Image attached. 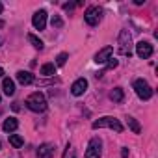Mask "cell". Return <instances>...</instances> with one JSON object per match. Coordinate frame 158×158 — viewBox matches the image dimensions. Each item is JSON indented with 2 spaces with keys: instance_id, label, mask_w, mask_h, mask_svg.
I'll return each instance as SVG.
<instances>
[{
  "instance_id": "cell-1",
  "label": "cell",
  "mask_w": 158,
  "mask_h": 158,
  "mask_svg": "<svg viewBox=\"0 0 158 158\" xmlns=\"http://www.w3.org/2000/svg\"><path fill=\"white\" fill-rule=\"evenodd\" d=\"M26 106L32 110V112H45L47 110V99H45V95L41 93V91H35V93H32L28 99H26Z\"/></svg>"
},
{
  "instance_id": "cell-2",
  "label": "cell",
  "mask_w": 158,
  "mask_h": 158,
  "mask_svg": "<svg viewBox=\"0 0 158 158\" xmlns=\"http://www.w3.org/2000/svg\"><path fill=\"white\" fill-rule=\"evenodd\" d=\"M91 127H93L95 130H97V128H112V130H115V132H123V125H121V121L115 119V117H110V115L93 121Z\"/></svg>"
},
{
  "instance_id": "cell-3",
  "label": "cell",
  "mask_w": 158,
  "mask_h": 158,
  "mask_svg": "<svg viewBox=\"0 0 158 158\" xmlns=\"http://www.w3.org/2000/svg\"><path fill=\"white\" fill-rule=\"evenodd\" d=\"M134 91H136V95L141 101H149L152 97V89H151V86L143 80V78H138V80L134 82Z\"/></svg>"
},
{
  "instance_id": "cell-4",
  "label": "cell",
  "mask_w": 158,
  "mask_h": 158,
  "mask_svg": "<svg viewBox=\"0 0 158 158\" xmlns=\"http://www.w3.org/2000/svg\"><path fill=\"white\" fill-rule=\"evenodd\" d=\"M102 154V141L101 138H91L86 149V158H101Z\"/></svg>"
},
{
  "instance_id": "cell-5",
  "label": "cell",
  "mask_w": 158,
  "mask_h": 158,
  "mask_svg": "<svg viewBox=\"0 0 158 158\" xmlns=\"http://www.w3.org/2000/svg\"><path fill=\"white\" fill-rule=\"evenodd\" d=\"M119 54H123V56L132 54V41H130V34L127 30H121V34H119Z\"/></svg>"
},
{
  "instance_id": "cell-6",
  "label": "cell",
  "mask_w": 158,
  "mask_h": 158,
  "mask_svg": "<svg viewBox=\"0 0 158 158\" xmlns=\"http://www.w3.org/2000/svg\"><path fill=\"white\" fill-rule=\"evenodd\" d=\"M101 17H102V10H101V8H97V6H91V8H88V10H86V13H84V21H86L89 26H95V24H99Z\"/></svg>"
},
{
  "instance_id": "cell-7",
  "label": "cell",
  "mask_w": 158,
  "mask_h": 158,
  "mask_svg": "<svg viewBox=\"0 0 158 158\" xmlns=\"http://www.w3.org/2000/svg\"><path fill=\"white\" fill-rule=\"evenodd\" d=\"M136 54H138L141 60L151 58V56H152V45H151L149 41H139V43L136 45Z\"/></svg>"
},
{
  "instance_id": "cell-8",
  "label": "cell",
  "mask_w": 158,
  "mask_h": 158,
  "mask_svg": "<svg viewBox=\"0 0 158 158\" xmlns=\"http://www.w3.org/2000/svg\"><path fill=\"white\" fill-rule=\"evenodd\" d=\"M32 24H34L35 30H45V26H47V11L45 10L35 11L34 17H32Z\"/></svg>"
},
{
  "instance_id": "cell-9",
  "label": "cell",
  "mask_w": 158,
  "mask_h": 158,
  "mask_svg": "<svg viewBox=\"0 0 158 158\" xmlns=\"http://www.w3.org/2000/svg\"><path fill=\"white\" fill-rule=\"evenodd\" d=\"M86 89H88V80H86V78H78V80L73 82V86H71V93H73L74 97L84 95Z\"/></svg>"
},
{
  "instance_id": "cell-10",
  "label": "cell",
  "mask_w": 158,
  "mask_h": 158,
  "mask_svg": "<svg viewBox=\"0 0 158 158\" xmlns=\"http://www.w3.org/2000/svg\"><path fill=\"white\" fill-rule=\"evenodd\" d=\"M114 54V47H104L95 54V63H106L108 60H112Z\"/></svg>"
},
{
  "instance_id": "cell-11",
  "label": "cell",
  "mask_w": 158,
  "mask_h": 158,
  "mask_svg": "<svg viewBox=\"0 0 158 158\" xmlns=\"http://www.w3.org/2000/svg\"><path fill=\"white\" fill-rule=\"evenodd\" d=\"M54 154V145L52 143H43L37 149V158H52Z\"/></svg>"
},
{
  "instance_id": "cell-12",
  "label": "cell",
  "mask_w": 158,
  "mask_h": 158,
  "mask_svg": "<svg viewBox=\"0 0 158 158\" xmlns=\"http://www.w3.org/2000/svg\"><path fill=\"white\" fill-rule=\"evenodd\" d=\"M17 80H19L23 86H28V84L34 82V74H32L30 71H19V73H17Z\"/></svg>"
},
{
  "instance_id": "cell-13",
  "label": "cell",
  "mask_w": 158,
  "mask_h": 158,
  "mask_svg": "<svg viewBox=\"0 0 158 158\" xmlns=\"http://www.w3.org/2000/svg\"><path fill=\"white\" fill-rule=\"evenodd\" d=\"M2 89H4V93L8 97L13 95L15 93V82L11 80V78H4V80H2Z\"/></svg>"
},
{
  "instance_id": "cell-14",
  "label": "cell",
  "mask_w": 158,
  "mask_h": 158,
  "mask_svg": "<svg viewBox=\"0 0 158 158\" xmlns=\"http://www.w3.org/2000/svg\"><path fill=\"white\" fill-rule=\"evenodd\" d=\"M17 127H19V121H17L15 117L6 119V121H4V125H2L4 132H13V130H17Z\"/></svg>"
},
{
  "instance_id": "cell-15",
  "label": "cell",
  "mask_w": 158,
  "mask_h": 158,
  "mask_svg": "<svg viewBox=\"0 0 158 158\" xmlns=\"http://www.w3.org/2000/svg\"><path fill=\"white\" fill-rule=\"evenodd\" d=\"M110 99H112L114 102H123V99H125V91H123V88H114L112 93H110Z\"/></svg>"
},
{
  "instance_id": "cell-16",
  "label": "cell",
  "mask_w": 158,
  "mask_h": 158,
  "mask_svg": "<svg viewBox=\"0 0 158 158\" xmlns=\"http://www.w3.org/2000/svg\"><path fill=\"white\" fill-rule=\"evenodd\" d=\"M43 76H52V74H56V65L54 63H45V65H41V71H39Z\"/></svg>"
},
{
  "instance_id": "cell-17",
  "label": "cell",
  "mask_w": 158,
  "mask_h": 158,
  "mask_svg": "<svg viewBox=\"0 0 158 158\" xmlns=\"http://www.w3.org/2000/svg\"><path fill=\"white\" fill-rule=\"evenodd\" d=\"M127 123H128V128H130L134 134H139V132H141V127H139V123H138L134 117H128V119H127Z\"/></svg>"
},
{
  "instance_id": "cell-18",
  "label": "cell",
  "mask_w": 158,
  "mask_h": 158,
  "mask_svg": "<svg viewBox=\"0 0 158 158\" xmlns=\"http://www.w3.org/2000/svg\"><path fill=\"white\" fill-rule=\"evenodd\" d=\"M10 143H11L15 149H19V147H23V145H24V139H23L19 134H11V136H10Z\"/></svg>"
},
{
  "instance_id": "cell-19",
  "label": "cell",
  "mask_w": 158,
  "mask_h": 158,
  "mask_svg": "<svg viewBox=\"0 0 158 158\" xmlns=\"http://www.w3.org/2000/svg\"><path fill=\"white\" fill-rule=\"evenodd\" d=\"M28 41H30V43H32L37 50H41V48H43V41H41L39 37H35L34 34H28Z\"/></svg>"
},
{
  "instance_id": "cell-20",
  "label": "cell",
  "mask_w": 158,
  "mask_h": 158,
  "mask_svg": "<svg viewBox=\"0 0 158 158\" xmlns=\"http://www.w3.org/2000/svg\"><path fill=\"white\" fill-rule=\"evenodd\" d=\"M67 58H69V54H67V52H61V54H58V58H56V65H58V67L65 65Z\"/></svg>"
},
{
  "instance_id": "cell-21",
  "label": "cell",
  "mask_w": 158,
  "mask_h": 158,
  "mask_svg": "<svg viewBox=\"0 0 158 158\" xmlns=\"http://www.w3.org/2000/svg\"><path fill=\"white\" fill-rule=\"evenodd\" d=\"M52 26H56V28H61V26H63V21H61L60 17H56V15H54V17H52Z\"/></svg>"
},
{
  "instance_id": "cell-22",
  "label": "cell",
  "mask_w": 158,
  "mask_h": 158,
  "mask_svg": "<svg viewBox=\"0 0 158 158\" xmlns=\"http://www.w3.org/2000/svg\"><path fill=\"white\" fill-rule=\"evenodd\" d=\"M114 67H117V60H110L106 65V69H114Z\"/></svg>"
},
{
  "instance_id": "cell-23",
  "label": "cell",
  "mask_w": 158,
  "mask_h": 158,
  "mask_svg": "<svg viewBox=\"0 0 158 158\" xmlns=\"http://www.w3.org/2000/svg\"><path fill=\"white\" fill-rule=\"evenodd\" d=\"M121 156L127 158V156H128V149H123V151H121Z\"/></svg>"
},
{
  "instance_id": "cell-24",
  "label": "cell",
  "mask_w": 158,
  "mask_h": 158,
  "mask_svg": "<svg viewBox=\"0 0 158 158\" xmlns=\"http://www.w3.org/2000/svg\"><path fill=\"white\" fill-rule=\"evenodd\" d=\"M2 74H4V69H2V67H0V78H2Z\"/></svg>"
},
{
  "instance_id": "cell-25",
  "label": "cell",
  "mask_w": 158,
  "mask_h": 158,
  "mask_svg": "<svg viewBox=\"0 0 158 158\" xmlns=\"http://www.w3.org/2000/svg\"><path fill=\"white\" fill-rule=\"evenodd\" d=\"M2 10H4V6H2V4H0V13H2Z\"/></svg>"
},
{
  "instance_id": "cell-26",
  "label": "cell",
  "mask_w": 158,
  "mask_h": 158,
  "mask_svg": "<svg viewBox=\"0 0 158 158\" xmlns=\"http://www.w3.org/2000/svg\"><path fill=\"white\" fill-rule=\"evenodd\" d=\"M2 26H4V23H2V21H0V28H2Z\"/></svg>"
},
{
  "instance_id": "cell-27",
  "label": "cell",
  "mask_w": 158,
  "mask_h": 158,
  "mask_svg": "<svg viewBox=\"0 0 158 158\" xmlns=\"http://www.w3.org/2000/svg\"><path fill=\"white\" fill-rule=\"evenodd\" d=\"M73 158H74V156H73Z\"/></svg>"
}]
</instances>
